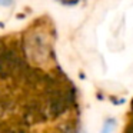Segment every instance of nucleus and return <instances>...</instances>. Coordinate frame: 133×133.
<instances>
[{
	"mask_svg": "<svg viewBox=\"0 0 133 133\" xmlns=\"http://www.w3.org/2000/svg\"><path fill=\"white\" fill-rule=\"evenodd\" d=\"M10 3H12V0H0V4H3V6H7Z\"/></svg>",
	"mask_w": 133,
	"mask_h": 133,
	"instance_id": "1",
	"label": "nucleus"
}]
</instances>
